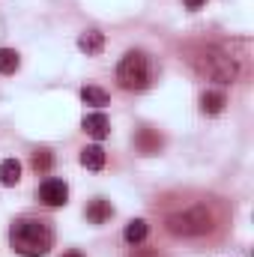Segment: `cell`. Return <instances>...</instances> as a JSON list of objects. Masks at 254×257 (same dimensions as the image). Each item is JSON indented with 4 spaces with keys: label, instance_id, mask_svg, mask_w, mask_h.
<instances>
[{
    "label": "cell",
    "instance_id": "14",
    "mask_svg": "<svg viewBox=\"0 0 254 257\" xmlns=\"http://www.w3.org/2000/svg\"><path fill=\"white\" fill-rule=\"evenodd\" d=\"M18 51H12V48H0V72L3 75H12L15 69H18Z\"/></svg>",
    "mask_w": 254,
    "mask_h": 257
},
{
    "label": "cell",
    "instance_id": "10",
    "mask_svg": "<svg viewBox=\"0 0 254 257\" xmlns=\"http://www.w3.org/2000/svg\"><path fill=\"white\" fill-rule=\"evenodd\" d=\"M111 215H114V209H111V203L102 200V197H96V200L87 206V218H90L93 224H102V221H108Z\"/></svg>",
    "mask_w": 254,
    "mask_h": 257
},
{
    "label": "cell",
    "instance_id": "13",
    "mask_svg": "<svg viewBox=\"0 0 254 257\" xmlns=\"http://www.w3.org/2000/svg\"><path fill=\"white\" fill-rule=\"evenodd\" d=\"M81 99H84V105H96V108L108 105V93L99 90V87H84L81 90Z\"/></svg>",
    "mask_w": 254,
    "mask_h": 257
},
{
    "label": "cell",
    "instance_id": "2",
    "mask_svg": "<svg viewBox=\"0 0 254 257\" xmlns=\"http://www.w3.org/2000/svg\"><path fill=\"white\" fill-rule=\"evenodd\" d=\"M191 63L197 69V75H203L206 81H215V84H230L236 81L239 75V63L233 54H224L218 48H203L191 57Z\"/></svg>",
    "mask_w": 254,
    "mask_h": 257
},
{
    "label": "cell",
    "instance_id": "16",
    "mask_svg": "<svg viewBox=\"0 0 254 257\" xmlns=\"http://www.w3.org/2000/svg\"><path fill=\"white\" fill-rule=\"evenodd\" d=\"M203 3H206V0H186V6H189V9H200Z\"/></svg>",
    "mask_w": 254,
    "mask_h": 257
},
{
    "label": "cell",
    "instance_id": "6",
    "mask_svg": "<svg viewBox=\"0 0 254 257\" xmlns=\"http://www.w3.org/2000/svg\"><path fill=\"white\" fill-rule=\"evenodd\" d=\"M81 126H84V132H87L90 138H96V141L108 138V132H111V126H108V117H105L102 111H96V114H87Z\"/></svg>",
    "mask_w": 254,
    "mask_h": 257
},
{
    "label": "cell",
    "instance_id": "15",
    "mask_svg": "<svg viewBox=\"0 0 254 257\" xmlns=\"http://www.w3.org/2000/svg\"><path fill=\"white\" fill-rule=\"evenodd\" d=\"M33 168H36V171H48V168H51V153H48V150L33 153Z\"/></svg>",
    "mask_w": 254,
    "mask_h": 257
},
{
    "label": "cell",
    "instance_id": "3",
    "mask_svg": "<svg viewBox=\"0 0 254 257\" xmlns=\"http://www.w3.org/2000/svg\"><path fill=\"white\" fill-rule=\"evenodd\" d=\"M165 227L174 236H203V233L212 230V212L206 206H189V209H180V212L168 215Z\"/></svg>",
    "mask_w": 254,
    "mask_h": 257
},
{
    "label": "cell",
    "instance_id": "5",
    "mask_svg": "<svg viewBox=\"0 0 254 257\" xmlns=\"http://www.w3.org/2000/svg\"><path fill=\"white\" fill-rule=\"evenodd\" d=\"M39 197H42V203H48V206H63L66 197H69V189H66L63 180H45V183L39 186Z\"/></svg>",
    "mask_w": 254,
    "mask_h": 257
},
{
    "label": "cell",
    "instance_id": "9",
    "mask_svg": "<svg viewBox=\"0 0 254 257\" xmlns=\"http://www.w3.org/2000/svg\"><path fill=\"white\" fill-rule=\"evenodd\" d=\"M18 180H21L18 159H3L0 162V186H18Z\"/></svg>",
    "mask_w": 254,
    "mask_h": 257
},
{
    "label": "cell",
    "instance_id": "17",
    "mask_svg": "<svg viewBox=\"0 0 254 257\" xmlns=\"http://www.w3.org/2000/svg\"><path fill=\"white\" fill-rule=\"evenodd\" d=\"M63 257H81V254H78V251H72V254H63Z\"/></svg>",
    "mask_w": 254,
    "mask_h": 257
},
{
    "label": "cell",
    "instance_id": "4",
    "mask_svg": "<svg viewBox=\"0 0 254 257\" xmlns=\"http://www.w3.org/2000/svg\"><path fill=\"white\" fill-rule=\"evenodd\" d=\"M117 81L123 90H144L150 84V63L141 51H129L117 66Z\"/></svg>",
    "mask_w": 254,
    "mask_h": 257
},
{
    "label": "cell",
    "instance_id": "7",
    "mask_svg": "<svg viewBox=\"0 0 254 257\" xmlns=\"http://www.w3.org/2000/svg\"><path fill=\"white\" fill-rule=\"evenodd\" d=\"M81 165H84L87 171H102V168H105V150H102L99 144L84 147V150H81Z\"/></svg>",
    "mask_w": 254,
    "mask_h": 257
},
{
    "label": "cell",
    "instance_id": "1",
    "mask_svg": "<svg viewBox=\"0 0 254 257\" xmlns=\"http://www.w3.org/2000/svg\"><path fill=\"white\" fill-rule=\"evenodd\" d=\"M9 239H12V248L18 254L27 257H45L51 248V227L45 221H36V218H21L12 224L9 230Z\"/></svg>",
    "mask_w": 254,
    "mask_h": 257
},
{
    "label": "cell",
    "instance_id": "8",
    "mask_svg": "<svg viewBox=\"0 0 254 257\" xmlns=\"http://www.w3.org/2000/svg\"><path fill=\"white\" fill-rule=\"evenodd\" d=\"M78 48H81L84 54H99V51L105 48V36H102L99 30H87V33L78 36Z\"/></svg>",
    "mask_w": 254,
    "mask_h": 257
},
{
    "label": "cell",
    "instance_id": "11",
    "mask_svg": "<svg viewBox=\"0 0 254 257\" xmlns=\"http://www.w3.org/2000/svg\"><path fill=\"white\" fill-rule=\"evenodd\" d=\"M123 236H126L129 245L144 242V239H147V221H144V218H132V221L126 224V230H123Z\"/></svg>",
    "mask_w": 254,
    "mask_h": 257
},
{
    "label": "cell",
    "instance_id": "12",
    "mask_svg": "<svg viewBox=\"0 0 254 257\" xmlns=\"http://www.w3.org/2000/svg\"><path fill=\"white\" fill-rule=\"evenodd\" d=\"M224 93H203V99H200V108H203V114H221L224 111Z\"/></svg>",
    "mask_w": 254,
    "mask_h": 257
}]
</instances>
